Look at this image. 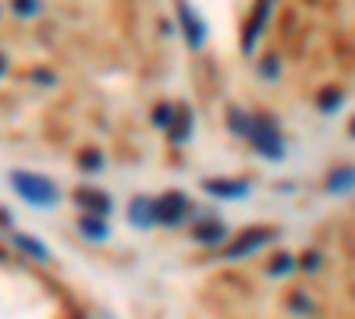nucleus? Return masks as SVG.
<instances>
[{
    "label": "nucleus",
    "instance_id": "8",
    "mask_svg": "<svg viewBox=\"0 0 355 319\" xmlns=\"http://www.w3.org/2000/svg\"><path fill=\"white\" fill-rule=\"evenodd\" d=\"M202 192L214 199H245L249 181H202Z\"/></svg>",
    "mask_w": 355,
    "mask_h": 319
},
{
    "label": "nucleus",
    "instance_id": "9",
    "mask_svg": "<svg viewBox=\"0 0 355 319\" xmlns=\"http://www.w3.org/2000/svg\"><path fill=\"white\" fill-rule=\"evenodd\" d=\"M128 224H135V227H153V199H146V195H139V199H132L128 202Z\"/></svg>",
    "mask_w": 355,
    "mask_h": 319
},
{
    "label": "nucleus",
    "instance_id": "20",
    "mask_svg": "<svg viewBox=\"0 0 355 319\" xmlns=\"http://www.w3.org/2000/svg\"><path fill=\"white\" fill-rule=\"evenodd\" d=\"M291 309L295 312H313V302L306 295H291Z\"/></svg>",
    "mask_w": 355,
    "mask_h": 319
},
{
    "label": "nucleus",
    "instance_id": "18",
    "mask_svg": "<svg viewBox=\"0 0 355 319\" xmlns=\"http://www.w3.org/2000/svg\"><path fill=\"white\" fill-rule=\"evenodd\" d=\"M295 266H299V259H295V255H277L274 263H270V277H284V273H291Z\"/></svg>",
    "mask_w": 355,
    "mask_h": 319
},
{
    "label": "nucleus",
    "instance_id": "19",
    "mask_svg": "<svg viewBox=\"0 0 355 319\" xmlns=\"http://www.w3.org/2000/svg\"><path fill=\"white\" fill-rule=\"evenodd\" d=\"M341 103H345V96H341L338 89H331V93H323V96H320V110H323V113H331V110H338Z\"/></svg>",
    "mask_w": 355,
    "mask_h": 319
},
{
    "label": "nucleus",
    "instance_id": "1",
    "mask_svg": "<svg viewBox=\"0 0 355 319\" xmlns=\"http://www.w3.org/2000/svg\"><path fill=\"white\" fill-rule=\"evenodd\" d=\"M227 125H231V131L245 135L252 146H256L259 156L284 160V138H281V131H277V125L270 118H252V113H242V110L231 107L227 110Z\"/></svg>",
    "mask_w": 355,
    "mask_h": 319
},
{
    "label": "nucleus",
    "instance_id": "13",
    "mask_svg": "<svg viewBox=\"0 0 355 319\" xmlns=\"http://www.w3.org/2000/svg\"><path fill=\"white\" fill-rule=\"evenodd\" d=\"M174 118H178V125L167 128V135H171L174 146H182V142L192 135V110H189V107H178V110H174Z\"/></svg>",
    "mask_w": 355,
    "mask_h": 319
},
{
    "label": "nucleus",
    "instance_id": "14",
    "mask_svg": "<svg viewBox=\"0 0 355 319\" xmlns=\"http://www.w3.org/2000/svg\"><path fill=\"white\" fill-rule=\"evenodd\" d=\"M355 188V167H338L327 174V192L341 195V192H352Z\"/></svg>",
    "mask_w": 355,
    "mask_h": 319
},
{
    "label": "nucleus",
    "instance_id": "6",
    "mask_svg": "<svg viewBox=\"0 0 355 319\" xmlns=\"http://www.w3.org/2000/svg\"><path fill=\"white\" fill-rule=\"evenodd\" d=\"M270 4H274V0H259V8H256L252 21L245 25V39H242V50H245V53L256 50V39L263 36V25H266V15H270Z\"/></svg>",
    "mask_w": 355,
    "mask_h": 319
},
{
    "label": "nucleus",
    "instance_id": "15",
    "mask_svg": "<svg viewBox=\"0 0 355 319\" xmlns=\"http://www.w3.org/2000/svg\"><path fill=\"white\" fill-rule=\"evenodd\" d=\"M78 167H82L85 174H100V170H103V153H96V149H85V153L78 156Z\"/></svg>",
    "mask_w": 355,
    "mask_h": 319
},
{
    "label": "nucleus",
    "instance_id": "3",
    "mask_svg": "<svg viewBox=\"0 0 355 319\" xmlns=\"http://www.w3.org/2000/svg\"><path fill=\"white\" fill-rule=\"evenodd\" d=\"M185 217H192V199L185 192H164L160 199H153V224H182Z\"/></svg>",
    "mask_w": 355,
    "mask_h": 319
},
{
    "label": "nucleus",
    "instance_id": "5",
    "mask_svg": "<svg viewBox=\"0 0 355 319\" xmlns=\"http://www.w3.org/2000/svg\"><path fill=\"white\" fill-rule=\"evenodd\" d=\"M178 21H182V28H185V39H189V46H202L206 43V21L196 15V8L189 4V0H178Z\"/></svg>",
    "mask_w": 355,
    "mask_h": 319
},
{
    "label": "nucleus",
    "instance_id": "24",
    "mask_svg": "<svg viewBox=\"0 0 355 319\" xmlns=\"http://www.w3.org/2000/svg\"><path fill=\"white\" fill-rule=\"evenodd\" d=\"M352 135H355V121H352Z\"/></svg>",
    "mask_w": 355,
    "mask_h": 319
},
{
    "label": "nucleus",
    "instance_id": "2",
    "mask_svg": "<svg viewBox=\"0 0 355 319\" xmlns=\"http://www.w3.org/2000/svg\"><path fill=\"white\" fill-rule=\"evenodd\" d=\"M11 188L28 202V206H57V199H61V188L50 178H43V174H33V170H15Z\"/></svg>",
    "mask_w": 355,
    "mask_h": 319
},
{
    "label": "nucleus",
    "instance_id": "4",
    "mask_svg": "<svg viewBox=\"0 0 355 319\" xmlns=\"http://www.w3.org/2000/svg\"><path fill=\"white\" fill-rule=\"evenodd\" d=\"M274 235H277L274 227H252L249 235H242L239 241H231V245L224 248V259H245V255H252L256 248H263L266 241H274Z\"/></svg>",
    "mask_w": 355,
    "mask_h": 319
},
{
    "label": "nucleus",
    "instance_id": "11",
    "mask_svg": "<svg viewBox=\"0 0 355 319\" xmlns=\"http://www.w3.org/2000/svg\"><path fill=\"white\" fill-rule=\"evenodd\" d=\"M78 230H82L89 241H103V238L110 235V227H107V220H103L100 213H85V217L78 220Z\"/></svg>",
    "mask_w": 355,
    "mask_h": 319
},
{
    "label": "nucleus",
    "instance_id": "16",
    "mask_svg": "<svg viewBox=\"0 0 355 319\" xmlns=\"http://www.w3.org/2000/svg\"><path fill=\"white\" fill-rule=\"evenodd\" d=\"M11 11L21 15V18H33L43 11V0H11Z\"/></svg>",
    "mask_w": 355,
    "mask_h": 319
},
{
    "label": "nucleus",
    "instance_id": "17",
    "mask_svg": "<svg viewBox=\"0 0 355 319\" xmlns=\"http://www.w3.org/2000/svg\"><path fill=\"white\" fill-rule=\"evenodd\" d=\"M174 110H178V107H171V103L153 107V125H157V128H171V125H174Z\"/></svg>",
    "mask_w": 355,
    "mask_h": 319
},
{
    "label": "nucleus",
    "instance_id": "12",
    "mask_svg": "<svg viewBox=\"0 0 355 319\" xmlns=\"http://www.w3.org/2000/svg\"><path fill=\"white\" fill-rule=\"evenodd\" d=\"M11 241H15V248H21L25 255H33V259H50V248L43 245V241H36V238H28V235H21V230H11Z\"/></svg>",
    "mask_w": 355,
    "mask_h": 319
},
{
    "label": "nucleus",
    "instance_id": "22",
    "mask_svg": "<svg viewBox=\"0 0 355 319\" xmlns=\"http://www.w3.org/2000/svg\"><path fill=\"white\" fill-rule=\"evenodd\" d=\"M302 270H320V252H306L302 255Z\"/></svg>",
    "mask_w": 355,
    "mask_h": 319
},
{
    "label": "nucleus",
    "instance_id": "7",
    "mask_svg": "<svg viewBox=\"0 0 355 319\" xmlns=\"http://www.w3.org/2000/svg\"><path fill=\"white\" fill-rule=\"evenodd\" d=\"M75 202L78 206H85L89 213H100V217H107L110 213V195L107 192H96V188H75Z\"/></svg>",
    "mask_w": 355,
    "mask_h": 319
},
{
    "label": "nucleus",
    "instance_id": "23",
    "mask_svg": "<svg viewBox=\"0 0 355 319\" xmlns=\"http://www.w3.org/2000/svg\"><path fill=\"white\" fill-rule=\"evenodd\" d=\"M4 71H8V57H4V53H0V75H4Z\"/></svg>",
    "mask_w": 355,
    "mask_h": 319
},
{
    "label": "nucleus",
    "instance_id": "21",
    "mask_svg": "<svg viewBox=\"0 0 355 319\" xmlns=\"http://www.w3.org/2000/svg\"><path fill=\"white\" fill-rule=\"evenodd\" d=\"M259 71H263L266 78H277V57H266V61L259 64Z\"/></svg>",
    "mask_w": 355,
    "mask_h": 319
},
{
    "label": "nucleus",
    "instance_id": "10",
    "mask_svg": "<svg viewBox=\"0 0 355 319\" xmlns=\"http://www.w3.org/2000/svg\"><path fill=\"white\" fill-rule=\"evenodd\" d=\"M192 238H196L199 245H220V241L227 238V230H224L220 220H206V224H199V227L192 230Z\"/></svg>",
    "mask_w": 355,
    "mask_h": 319
}]
</instances>
